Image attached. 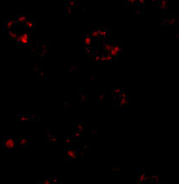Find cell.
I'll use <instances>...</instances> for the list:
<instances>
[{"instance_id": "cell-1", "label": "cell", "mask_w": 179, "mask_h": 184, "mask_svg": "<svg viewBox=\"0 0 179 184\" xmlns=\"http://www.w3.org/2000/svg\"><path fill=\"white\" fill-rule=\"evenodd\" d=\"M109 35V30L107 28H99V29H93L91 31L90 37L95 40L98 39H106Z\"/></svg>"}, {"instance_id": "cell-2", "label": "cell", "mask_w": 179, "mask_h": 184, "mask_svg": "<svg viewBox=\"0 0 179 184\" xmlns=\"http://www.w3.org/2000/svg\"><path fill=\"white\" fill-rule=\"evenodd\" d=\"M79 150H73V149H66L64 150V159L68 161H74L77 159L79 154H82Z\"/></svg>"}, {"instance_id": "cell-3", "label": "cell", "mask_w": 179, "mask_h": 184, "mask_svg": "<svg viewBox=\"0 0 179 184\" xmlns=\"http://www.w3.org/2000/svg\"><path fill=\"white\" fill-rule=\"evenodd\" d=\"M4 147L6 149H14L17 147L16 137H7L4 140Z\"/></svg>"}, {"instance_id": "cell-4", "label": "cell", "mask_w": 179, "mask_h": 184, "mask_svg": "<svg viewBox=\"0 0 179 184\" xmlns=\"http://www.w3.org/2000/svg\"><path fill=\"white\" fill-rule=\"evenodd\" d=\"M162 26H172L177 25V19L172 16H165L163 19L160 20Z\"/></svg>"}, {"instance_id": "cell-5", "label": "cell", "mask_w": 179, "mask_h": 184, "mask_svg": "<svg viewBox=\"0 0 179 184\" xmlns=\"http://www.w3.org/2000/svg\"><path fill=\"white\" fill-rule=\"evenodd\" d=\"M29 41H30L29 34H22V35H21V36H18L17 39H16V42H17V44L20 45V46H22V47L28 46V44H29Z\"/></svg>"}, {"instance_id": "cell-6", "label": "cell", "mask_w": 179, "mask_h": 184, "mask_svg": "<svg viewBox=\"0 0 179 184\" xmlns=\"http://www.w3.org/2000/svg\"><path fill=\"white\" fill-rule=\"evenodd\" d=\"M17 140V147L21 148H26L29 145L30 140L27 136H21V137H16Z\"/></svg>"}, {"instance_id": "cell-7", "label": "cell", "mask_w": 179, "mask_h": 184, "mask_svg": "<svg viewBox=\"0 0 179 184\" xmlns=\"http://www.w3.org/2000/svg\"><path fill=\"white\" fill-rule=\"evenodd\" d=\"M70 137L71 138L72 141H82V133L77 131V129H72L71 131Z\"/></svg>"}, {"instance_id": "cell-8", "label": "cell", "mask_w": 179, "mask_h": 184, "mask_svg": "<svg viewBox=\"0 0 179 184\" xmlns=\"http://www.w3.org/2000/svg\"><path fill=\"white\" fill-rule=\"evenodd\" d=\"M39 184H61V183L59 182H58L56 177H45Z\"/></svg>"}, {"instance_id": "cell-9", "label": "cell", "mask_w": 179, "mask_h": 184, "mask_svg": "<svg viewBox=\"0 0 179 184\" xmlns=\"http://www.w3.org/2000/svg\"><path fill=\"white\" fill-rule=\"evenodd\" d=\"M168 5H169V3L167 2V1H160V2H158V4H157V6H158L160 9H163V10L167 9Z\"/></svg>"}, {"instance_id": "cell-10", "label": "cell", "mask_w": 179, "mask_h": 184, "mask_svg": "<svg viewBox=\"0 0 179 184\" xmlns=\"http://www.w3.org/2000/svg\"><path fill=\"white\" fill-rule=\"evenodd\" d=\"M78 100L79 101H87L89 100V95H85L82 91H79L78 92Z\"/></svg>"}, {"instance_id": "cell-11", "label": "cell", "mask_w": 179, "mask_h": 184, "mask_svg": "<svg viewBox=\"0 0 179 184\" xmlns=\"http://www.w3.org/2000/svg\"><path fill=\"white\" fill-rule=\"evenodd\" d=\"M111 169H112L113 173L115 174V175H122V174L123 173V171H122L121 168H119V167H117V166H112Z\"/></svg>"}, {"instance_id": "cell-12", "label": "cell", "mask_w": 179, "mask_h": 184, "mask_svg": "<svg viewBox=\"0 0 179 184\" xmlns=\"http://www.w3.org/2000/svg\"><path fill=\"white\" fill-rule=\"evenodd\" d=\"M23 25L26 26V27L30 28V29H31V28L35 27V25H36V23H35L34 21H31V20H29V19H28V20L26 21V22Z\"/></svg>"}, {"instance_id": "cell-13", "label": "cell", "mask_w": 179, "mask_h": 184, "mask_svg": "<svg viewBox=\"0 0 179 184\" xmlns=\"http://www.w3.org/2000/svg\"><path fill=\"white\" fill-rule=\"evenodd\" d=\"M91 41H92V39H91L90 36H88V35H86L85 37H84V42H85V45L86 46H90L91 44Z\"/></svg>"}, {"instance_id": "cell-14", "label": "cell", "mask_w": 179, "mask_h": 184, "mask_svg": "<svg viewBox=\"0 0 179 184\" xmlns=\"http://www.w3.org/2000/svg\"><path fill=\"white\" fill-rule=\"evenodd\" d=\"M64 145H70L72 142V140H71V138L70 137V135L68 136H65L64 139Z\"/></svg>"}, {"instance_id": "cell-15", "label": "cell", "mask_w": 179, "mask_h": 184, "mask_svg": "<svg viewBox=\"0 0 179 184\" xmlns=\"http://www.w3.org/2000/svg\"><path fill=\"white\" fill-rule=\"evenodd\" d=\"M76 129L82 133H83V131H84V124L82 123V122H78V124H77V128H76Z\"/></svg>"}, {"instance_id": "cell-16", "label": "cell", "mask_w": 179, "mask_h": 184, "mask_svg": "<svg viewBox=\"0 0 179 184\" xmlns=\"http://www.w3.org/2000/svg\"><path fill=\"white\" fill-rule=\"evenodd\" d=\"M67 4L71 9H73L74 8H76V5H77V2H76V1H69Z\"/></svg>"}, {"instance_id": "cell-17", "label": "cell", "mask_w": 179, "mask_h": 184, "mask_svg": "<svg viewBox=\"0 0 179 184\" xmlns=\"http://www.w3.org/2000/svg\"><path fill=\"white\" fill-rule=\"evenodd\" d=\"M64 9H65V11H66V12L69 13V14H71V13L72 12V9H71V8H70V6L68 5L67 3L65 4V6H64Z\"/></svg>"}, {"instance_id": "cell-18", "label": "cell", "mask_w": 179, "mask_h": 184, "mask_svg": "<svg viewBox=\"0 0 179 184\" xmlns=\"http://www.w3.org/2000/svg\"><path fill=\"white\" fill-rule=\"evenodd\" d=\"M104 95H99V96H98V101H99V102H100V101H104Z\"/></svg>"}, {"instance_id": "cell-19", "label": "cell", "mask_w": 179, "mask_h": 184, "mask_svg": "<svg viewBox=\"0 0 179 184\" xmlns=\"http://www.w3.org/2000/svg\"><path fill=\"white\" fill-rule=\"evenodd\" d=\"M91 133H92V135H93V134H97V129H94L93 128L92 129V132H91Z\"/></svg>"}, {"instance_id": "cell-20", "label": "cell", "mask_w": 179, "mask_h": 184, "mask_svg": "<svg viewBox=\"0 0 179 184\" xmlns=\"http://www.w3.org/2000/svg\"><path fill=\"white\" fill-rule=\"evenodd\" d=\"M92 79H97V77H96V75H92Z\"/></svg>"}]
</instances>
